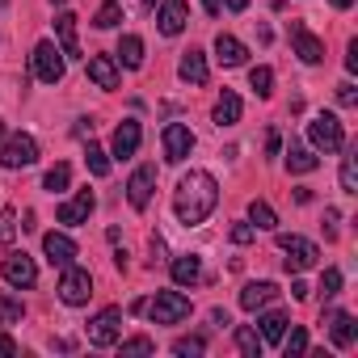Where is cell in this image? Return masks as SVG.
<instances>
[{
	"instance_id": "cell-1",
	"label": "cell",
	"mask_w": 358,
	"mask_h": 358,
	"mask_svg": "<svg viewBox=\"0 0 358 358\" xmlns=\"http://www.w3.org/2000/svg\"><path fill=\"white\" fill-rule=\"evenodd\" d=\"M215 203H220V182L207 169H190L182 182H177V190H173V211H177V220H182L186 228H199L215 211Z\"/></svg>"
},
{
	"instance_id": "cell-2",
	"label": "cell",
	"mask_w": 358,
	"mask_h": 358,
	"mask_svg": "<svg viewBox=\"0 0 358 358\" xmlns=\"http://www.w3.org/2000/svg\"><path fill=\"white\" fill-rule=\"evenodd\" d=\"M143 312L152 316V324H182V320L194 312V303H190V295H182V291H156V299H152Z\"/></svg>"
},
{
	"instance_id": "cell-3",
	"label": "cell",
	"mask_w": 358,
	"mask_h": 358,
	"mask_svg": "<svg viewBox=\"0 0 358 358\" xmlns=\"http://www.w3.org/2000/svg\"><path fill=\"white\" fill-rule=\"evenodd\" d=\"M64 68H68L64 51H59L51 38H43V43L34 47V55H30V72H34L43 85H59V80H64Z\"/></svg>"
},
{
	"instance_id": "cell-4",
	"label": "cell",
	"mask_w": 358,
	"mask_h": 358,
	"mask_svg": "<svg viewBox=\"0 0 358 358\" xmlns=\"http://www.w3.org/2000/svg\"><path fill=\"white\" fill-rule=\"evenodd\" d=\"M59 299L68 303V308H85L89 299H93V274L85 270V266H64V274H59Z\"/></svg>"
},
{
	"instance_id": "cell-5",
	"label": "cell",
	"mask_w": 358,
	"mask_h": 358,
	"mask_svg": "<svg viewBox=\"0 0 358 358\" xmlns=\"http://www.w3.org/2000/svg\"><path fill=\"white\" fill-rule=\"evenodd\" d=\"M38 160V139L17 131L9 139H0V169H30Z\"/></svg>"
},
{
	"instance_id": "cell-6",
	"label": "cell",
	"mask_w": 358,
	"mask_h": 358,
	"mask_svg": "<svg viewBox=\"0 0 358 358\" xmlns=\"http://www.w3.org/2000/svg\"><path fill=\"white\" fill-rule=\"evenodd\" d=\"M308 139H312V148H320V152H341V148H345V131H341V122H337L333 114H316V118L308 122Z\"/></svg>"
},
{
	"instance_id": "cell-7",
	"label": "cell",
	"mask_w": 358,
	"mask_h": 358,
	"mask_svg": "<svg viewBox=\"0 0 358 358\" xmlns=\"http://www.w3.org/2000/svg\"><path fill=\"white\" fill-rule=\"evenodd\" d=\"M278 249L287 253V270L291 274H303V270H312L320 262V249L312 241H303V236H278Z\"/></svg>"
},
{
	"instance_id": "cell-8",
	"label": "cell",
	"mask_w": 358,
	"mask_h": 358,
	"mask_svg": "<svg viewBox=\"0 0 358 358\" xmlns=\"http://www.w3.org/2000/svg\"><path fill=\"white\" fill-rule=\"evenodd\" d=\"M122 337V308H101L93 320H89V345H114Z\"/></svg>"
},
{
	"instance_id": "cell-9",
	"label": "cell",
	"mask_w": 358,
	"mask_h": 358,
	"mask_svg": "<svg viewBox=\"0 0 358 358\" xmlns=\"http://www.w3.org/2000/svg\"><path fill=\"white\" fill-rule=\"evenodd\" d=\"M160 143H164V160H169V164H182V160L194 152V131H190L186 122H169L164 135H160Z\"/></svg>"
},
{
	"instance_id": "cell-10",
	"label": "cell",
	"mask_w": 358,
	"mask_h": 358,
	"mask_svg": "<svg viewBox=\"0 0 358 358\" xmlns=\"http://www.w3.org/2000/svg\"><path fill=\"white\" fill-rule=\"evenodd\" d=\"M152 190H156V164H139V169L131 173V182H127V203H131L135 211H148Z\"/></svg>"
},
{
	"instance_id": "cell-11",
	"label": "cell",
	"mask_w": 358,
	"mask_h": 358,
	"mask_svg": "<svg viewBox=\"0 0 358 358\" xmlns=\"http://www.w3.org/2000/svg\"><path fill=\"white\" fill-rule=\"evenodd\" d=\"M190 26V9H186V0H160V13H156V30L164 38H177Z\"/></svg>"
},
{
	"instance_id": "cell-12",
	"label": "cell",
	"mask_w": 358,
	"mask_h": 358,
	"mask_svg": "<svg viewBox=\"0 0 358 358\" xmlns=\"http://www.w3.org/2000/svg\"><path fill=\"white\" fill-rule=\"evenodd\" d=\"M0 274H5L9 287H34L38 282V266H34L30 253H9L5 266H0Z\"/></svg>"
},
{
	"instance_id": "cell-13",
	"label": "cell",
	"mask_w": 358,
	"mask_h": 358,
	"mask_svg": "<svg viewBox=\"0 0 358 358\" xmlns=\"http://www.w3.org/2000/svg\"><path fill=\"white\" fill-rule=\"evenodd\" d=\"M291 47H295V55H299L303 64H320V59H324V43H320L303 22H291Z\"/></svg>"
},
{
	"instance_id": "cell-14",
	"label": "cell",
	"mask_w": 358,
	"mask_h": 358,
	"mask_svg": "<svg viewBox=\"0 0 358 358\" xmlns=\"http://www.w3.org/2000/svg\"><path fill=\"white\" fill-rule=\"evenodd\" d=\"M139 139H143V131H139V122H135V118H122V122H118V131H114V143H110V156H114V160H131V156L139 152Z\"/></svg>"
},
{
	"instance_id": "cell-15",
	"label": "cell",
	"mask_w": 358,
	"mask_h": 358,
	"mask_svg": "<svg viewBox=\"0 0 358 358\" xmlns=\"http://www.w3.org/2000/svg\"><path fill=\"white\" fill-rule=\"evenodd\" d=\"M93 207H97L93 190H80L76 199H68V203H59V207H55V220H59V224H68V228H76V224H85V220L93 215Z\"/></svg>"
},
{
	"instance_id": "cell-16",
	"label": "cell",
	"mask_w": 358,
	"mask_h": 358,
	"mask_svg": "<svg viewBox=\"0 0 358 358\" xmlns=\"http://www.w3.org/2000/svg\"><path fill=\"white\" fill-rule=\"evenodd\" d=\"M320 320L329 324V337H333L337 350H350V345L358 341V320H354L350 312H324Z\"/></svg>"
},
{
	"instance_id": "cell-17",
	"label": "cell",
	"mask_w": 358,
	"mask_h": 358,
	"mask_svg": "<svg viewBox=\"0 0 358 358\" xmlns=\"http://www.w3.org/2000/svg\"><path fill=\"white\" fill-rule=\"evenodd\" d=\"M43 253H47V262H51V266H59V270H64V266H72V262H76V241H72L68 232H47V236H43Z\"/></svg>"
},
{
	"instance_id": "cell-18",
	"label": "cell",
	"mask_w": 358,
	"mask_h": 358,
	"mask_svg": "<svg viewBox=\"0 0 358 358\" xmlns=\"http://www.w3.org/2000/svg\"><path fill=\"white\" fill-rule=\"evenodd\" d=\"M89 80H93L97 89H118V85H122L118 59H114V55H93V59H89Z\"/></svg>"
},
{
	"instance_id": "cell-19",
	"label": "cell",
	"mask_w": 358,
	"mask_h": 358,
	"mask_svg": "<svg viewBox=\"0 0 358 358\" xmlns=\"http://www.w3.org/2000/svg\"><path fill=\"white\" fill-rule=\"evenodd\" d=\"M274 299H278V287L274 282H245L241 287V308L245 312H257V308H266Z\"/></svg>"
},
{
	"instance_id": "cell-20",
	"label": "cell",
	"mask_w": 358,
	"mask_h": 358,
	"mask_svg": "<svg viewBox=\"0 0 358 358\" xmlns=\"http://www.w3.org/2000/svg\"><path fill=\"white\" fill-rule=\"evenodd\" d=\"M199 278H203V257H199V253L173 257V282H177V287H194Z\"/></svg>"
},
{
	"instance_id": "cell-21",
	"label": "cell",
	"mask_w": 358,
	"mask_h": 358,
	"mask_svg": "<svg viewBox=\"0 0 358 358\" xmlns=\"http://www.w3.org/2000/svg\"><path fill=\"white\" fill-rule=\"evenodd\" d=\"M177 76H182L186 85H207V55L203 51H186L182 55V64H177Z\"/></svg>"
},
{
	"instance_id": "cell-22",
	"label": "cell",
	"mask_w": 358,
	"mask_h": 358,
	"mask_svg": "<svg viewBox=\"0 0 358 358\" xmlns=\"http://www.w3.org/2000/svg\"><path fill=\"white\" fill-rule=\"evenodd\" d=\"M55 34H59V51H64V59H80V43H76V17H72V13H59V17H55Z\"/></svg>"
},
{
	"instance_id": "cell-23",
	"label": "cell",
	"mask_w": 358,
	"mask_h": 358,
	"mask_svg": "<svg viewBox=\"0 0 358 358\" xmlns=\"http://www.w3.org/2000/svg\"><path fill=\"white\" fill-rule=\"evenodd\" d=\"M215 59H220L224 68H241V64L249 59V51H245V43H241V38L220 34V38H215Z\"/></svg>"
},
{
	"instance_id": "cell-24",
	"label": "cell",
	"mask_w": 358,
	"mask_h": 358,
	"mask_svg": "<svg viewBox=\"0 0 358 358\" xmlns=\"http://www.w3.org/2000/svg\"><path fill=\"white\" fill-rule=\"evenodd\" d=\"M241 110H245L241 97H236L232 89H224L220 101H215V127H220V131H224V127H236V122H241Z\"/></svg>"
},
{
	"instance_id": "cell-25",
	"label": "cell",
	"mask_w": 358,
	"mask_h": 358,
	"mask_svg": "<svg viewBox=\"0 0 358 358\" xmlns=\"http://www.w3.org/2000/svg\"><path fill=\"white\" fill-rule=\"evenodd\" d=\"M118 64H122V68H143V38H139V34H122V43H118Z\"/></svg>"
},
{
	"instance_id": "cell-26",
	"label": "cell",
	"mask_w": 358,
	"mask_h": 358,
	"mask_svg": "<svg viewBox=\"0 0 358 358\" xmlns=\"http://www.w3.org/2000/svg\"><path fill=\"white\" fill-rule=\"evenodd\" d=\"M316 164H320V156H316L312 148H303V143H291V148H287V169H291V173H312Z\"/></svg>"
},
{
	"instance_id": "cell-27",
	"label": "cell",
	"mask_w": 358,
	"mask_h": 358,
	"mask_svg": "<svg viewBox=\"0 0 358 358\" xmlns=\"http://www.w3.org/2000/svg\"><path fill=\"white\" fill-rule=\"evenodd\" d=\"M341 190L345 194H358V148H341Z\"/></svg>"
},
{
	"instance_id": "cell-28",
	"label": "cell",
	"mask_w": 358,
	"mask_h": 358,
	"mask_svg": "<svg viewBox=\"0 0 358 358\" xmlns=\"http://www.w3.org/2000/svg\"><path fill=\"white\" fill-rule=\"evenodd\" d=\"M249 224H253V228H262V232H274V228H278V215H274V207H270V203L253 199V203H249Z\"/></svg>"
},
{
	"instance_id": "cell-29",
	"label": "cell",
	"mask_w": 358,
	"mask_h": 358,
	"mask_svg": "<svg viewBox=\"0 0 358 358\" xmlns=\"http://www.w3.org/2000/svg\"><path fill=\"white\" fill-rule=\"evenodd\" d=\"M257 324H262V341L274 345V341H282V333H287V312H266Z\"/></svg>"
},
{
	"instance_id": "cell-30",
	"label": "cell",
	"mask_w": 358,
	"mask_h": 358,
	"mask_svg": "<svg viewBox=\"0 0 358 358\" xmlns=\"http://www.w3.org/2000/svg\"><path fill=\"white\" fill-rule=\"evenodd\" d=\"M236 350H241L245 358H262L266 341H262V337H257V333H253L249 324H241V329H236Z\"/></svg>"
},
{
	"instance_id": "cell-31",
	"label": "cell",
	"mask_w": 358,
	"mask_h": 358,
	"mask_svg": "<svg viewBox=\"0 0 358 358\" xmlns=\"http://www.w3.org/2000/svg\"><path fill=\"white\" fill-rule=\"evenodd\" d=\"M68 182H72V164H55V169H47V177H43V190H51V194H59V190H68Z\"/></svg>"
},
{
	"instance_id": "cell-32",
	"label": "cell",
	"mask_w": 358,
	"mask_h": 358,
	"mask_svg": "<svg viewBox=\"0 0 358 358\" xmlns=\"http://www.w3.org/2000/svg\"><path fill=\"white\" fill-rule=\"evenodd\" d=\"M249 89L266 101V97L274 93V68H266V64H262V68H253V72H249Z\"/></svg>"
},
{
	"instance_id": "cell-33",
	"label": "cell",
	"mask_w": 358,
	"mask_h": 358,
	"mask_svg": "<svg viewBox=\"0 0 358 358\" xmlns=\"http://www.w3.org/2000/svg\"><path fill=\"white\" fill-rule=\"evenodd\" d=\"M22 316H26V303L22 299H13V295H0V324H22Z\"/></svg>"
},
{
	"instance_id": "cell-34",
	"label": "cell",
	"mask_w": 358,
	"mask_h": 358,
	"mask_svg": "<svg viewBox=\"0 0 358 358\" xmlns=\"http://www.w3.org/2000/svg\"><path fill=\"white\" fill-rule=\"evenodd\" d=\"M118 22H122V5H118V0H106V5L97 9V17H93L97 30H114Z\"/></svg>"
},
{
	"instance_id": "cell-35",
	"label": "cell",
	"mask_w": 358,
	"mask_h": 358,
	"mask_svg": "<svg viewBox=\"0 0 358 358\" xmlns=\"http://www.w3.org/2000/svg\"><path fill=\"white\" fill-rule=\"evenodd\" d=\"M85 160H89V173H93V177H106V173H110V152L97 148V143L85 148Z\"/></svg>"
},
{
	"instance_id": "cell-36",
	"label": "cell",
	"mask_w": 358,
	"mask_h": 358,
	"mask_svg": "<svg viewBox=\"0 0 358 358\" xmlns=\"http://www.w3.org/2000/svg\"><path fill=\"white\" fill-rule=\"evenodd\" d=\"M203 350H207V337H182V341H173L177 358H199Z\"/></svg>"
},
{
	"instance_id": "cell-37",
	"label": "cell",
	"mask_w": 358,
	"mask_h": 358,
	"mask_svg": "<svg viewBox=\"0 0 358 358\" xmlns=\"http://www.w3.org/2000/svg\"><path fill=\"white\" fill-rule=\"evenodd\" d=\"M13 236H17V211L5 207L0 211V245H13Z\"/></svg>"
},
{
	"instance_id": "cell-38",
	"label": "cell",
	"mask_w": 358,
	"mask_h": 358,
	"mask_svg": "<svg viewBox=\"0 0 358 358\" xmlns=\"http://www.w3.org/2000/svg\"><path fill=\"white\" fill-rule=\"evenodd\" d=\"M114 345H118L122 354H152V350H156V341H152V337H127V341L118 337Z\"/></svg>"
},
{
	"instance_id": "cell-39",
	"label": "cell",
	"mask_w": 358,
	"mask_h": 358,
	"mask_svg": "<svg viewBox=\"0 0 358 358\" xmlns=\"http://www.w3.org/2000/svg\"><path fill=\"white\" fill-rule=\"evenodd\" d=\"M320 291H324V299H333V295L341 291V270H337V266H329V270L320 274Z\"/></svg>"
},
{
	"instance_id": "cell-40",
	"label": "cell",
	"mask_w": 358,
	"mask_h": 358,
	"mask_svg": "<svg viewBox=\"0 0 358 358\" xmlns=\"http://www.w3.org/2000/svg\"><path fill=\"white\" fill-rule=\"evenodd\" d=\"M282 350H287V358H291V354H303V350H308V333H303V329H291V337L282 333Z\"/></svg>"
},
{
	"instance_id": "cell-41",
	"label": "cell",
	"mask_w": 358,
	"mask_h": 358,
	"mask_svg": "<svg viewBox=\"0 0 358 358\" xmlns=\"http://www.w3.org/2000/svg\"><path fill=\"white\" fill-rule=\"evenodd\" d=\"M253 236H257V228H253V224H236V228H232V245H249Z\"/></svg>"
},
{
	"instance_id": "cell-42",
	"label": "cell",
	"mask_w": 358,
	"mask_h": 358,
	"mask_svg": "<svg viewBox=\"0 0 358 358\" xmlns=\"http://www.w3.org/2000/svg\"><path fill=\"white\" fill-rule=\"evenodd\" d=\"M337 101H341V106H354V101H358V93H354V85H350V80H341V85H337Z\"/></svg>"
},
{
	"instance_id": "cell-43",
	"label": "cell",
	"mask_w": 358,
	"mask_h": 358,
	"mask_svg": "<svg viewBox=\"0 0 358 358\" xmlns=\"http://www.w3.org/2000/svg\"><path fill=\"white\" fill-rule=\"evenodd\" d=\"M337 224H341V215L329 207V211H324V236H329V241H337Z\"/></svg>"
},
{
	"instance_id": "cell-44",
	"label": "cell",
	"mask_w": 358,
	"mask_h": 358,
	"mask_svg": "<svg viewBox=\"0 0 358 358\" xmlns=\"http://www.w3.org/2000/svg\"><path fill=\"white\" fill-rule=\"evenodd\" d=\"M345 72H358V38H350L345 47Z\"/></svg>"
},
{
	"instance_id": "cell-45",
	"label": "cell",
	"mask_w": 358,
	"mask_h": 358,
	"mask_svg": "<svg viewBox=\"0 0 358 358\" xmlns=\"http://www.w3.org/2000/svg\"><path fill=\"white\" fill-rule=\"evenodd\" d=\"M13 354H17V341L9 333H0V358H13Z\"/></svg>"
},
{
	"instance_id": "cell-46",
	"label": "cell",
	"mask_w": 358,
	"mask_h": 358,
	"mask_svg": "<svg viewBox=\"0 0 358 358\" xmlns=\"http://www.w3.org/2000/svg\"><path fill=\"white\" fill-rule=\"evenodd\" d=\"M156 262H164V241H160V236H152V266H156Z\"/></svg>"
},
{
	"instance_id": "cell-47",
	"label": "cell",
	"mask_w": 358,
	"mask_h": 358,
	"mask_svg": "<svg viewBox=\"0 0 358 358\" xmlns=\"http://www.w3.org/2000/svg\"><path fill=\"white\" fill-rule=\"evenodd\" d=\"M278 143H282V139H278V131H270V135H266V152H270V156H278Z\"/></svg>"
},
{
	"instance_id": "cell-48",
	"label": "cell",
	"mask_w": 358,
	"mask_h": 358,
	"mask_svg": "<svg viewBox=\"0 0 358 358\" xmlns=\"http://www.w3.org/2000/svg\"><path fill=\"white\" fill-rule=\"evenodd\" d=\"M211 324H220V329H224V324H232V316H228L224 308H215V312H211Z\"/></svg>"
},
{
	"instance_id": "cell-49",
	"label": "cell",
	"mask_w": 358,
	"mask_h": 358,
	"mask_svg": "<svg viewBox=\"0 0 358 358\" xmlns=\"http://www.w3.org/2000/svg\"><path fill=\"white\" fill-rule=\"evenodd\" d=\"M291 295H295V299H308V282L295 278V282H291Z\"/></svg>"
},
{
	"instance_id": "cell-50",
	"label": "cell",
	"mask_w": 358,
	"mask_h": 358,
	"mask_svg": "<svg viewBox=\"0 0 358 358\" xmlns=\"http://www.w3.org/2000/svg\"><path fill=\"white\" fill-rule=\"evenodd\" d=\"M203 9H207L211 17H220V9H224V0H203Z\"/></svg>"
},
{
	"instance_id": "cell-51",
	"label": "cell",
	"mask_w": 358,
	"mask_h": 358,
	"mask_svg": "<svg viewBox=\"0 0 358 358\" xmlns=\"http://www.w3.org/2000/svg\"><path fill=\"white\" fill-rule=\"evenodd\" d=\"M224 5H228L232 13H245V9H249V0H224Z\"/></svg>"
},
{
	"instance_id": "cell-52",
	"label": "cell",
	"mask_w": 358,
	"mask_h": 358,
	"mask_svg": "<svg viewBox=\"0 0 358 358\" xmlns=\"http://www.w3.org/2000/svg\"><path fill=\"white\" fill-rule=\"evenodd\" d=\"M329 5H333V9H350V5H354V0H329Z\"/></svg>"
},
{
	"instance_id": "cell-53",
	"label": "cell",
	"mask_w": 358,
	"mask_h": 358,
	"mask_svg": "<svg viewBox=\"0 0 358 358\" xmlns=\"http://www.w3.org/2000/svg\"><path fill=\"white\" fill-rule=\"evenodd\" d=\"M0 139H5V122H0Z\"/></svg>"
},
{
	"instance_id": "cell-54",
	"label": "cell",
	"mask_w": 358,
	"mask_h": 358,
	"mask_svg": "<svg viewBox=\"0 0 358 358\" xmlns=\"http://www.w3.org/2000/svg\"><path fill=\"white\" fill-rule=\"evenodd\" d=\"M5 5H9V0H0V9H5Z\"/></svg>"
},
{
	"instance_id": "cell-55",
	"label": "cell",
	"mask_w": 358,
	"mask_h": 358,
	"mask_svg": "<svg viewBox=\"0 0 358 358\" xmlns=\"http://www.w3.org/2000/svg\"><path fill=\"white\" fill-rule=\"evenodd\" d=\"M51 5H64V0H51Z\"/></svg>"
}]
</instances>
